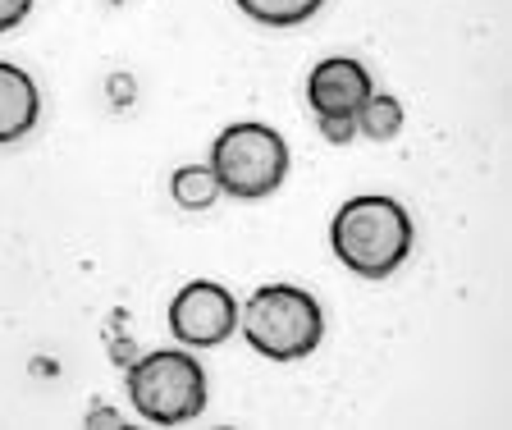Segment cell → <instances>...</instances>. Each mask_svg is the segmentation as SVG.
<instances>
[{"label": "cell", "mask_w": 512, "mask_h": 430, "mask_svg": "<svg viewBox=\"0 0 512 430\" xmlns=\"http://www.w3.org/2000/svg\"><path fill=\"white\" fill-rule=\"evenodd\" d=\"M412 215L398 197L362 193L334 211L330 220V248L352 275L362 280H389L412 252Z\"/></svg>", "instance_id": "1"}, {"label": "cell", "mask_w": 512, "mask_h": 430, "mask_svg": "<svg viewBox=\"0 0 512 430\" xmlns=\"http://www.w3.org/2000/svg\"><path fill=\"white\" fill-rule=\"evenodd\" d=\"M238 330L270 362H302L325 339V312L298 284H261L238 302Z\"/></svg>", "instance_id": "2"}, {"label": "cell", "mask_w": 512, "mask_h": 430, "mask_svg": "<svg viewBox=\"0 0 512 430\" xmlns=\"http://www.w3.org/2000/svg\"><path fill=\"white\" fill-rule=\"evenodd\" d=\"M206 366L183 348H156L128 366V403L151 426H183L206 412Z\"/></svg>", "instance_id": "3"}, {"label": "cell", "mask_w": 512, "mask_h": 430, "mask_svg": "<svg viewBox=\"0 0 512 430\" xmlns=\"http://www.w3.org/2000/svg\"><path fill=\"white\" fill-rule=\"evenodd\" d=\"M211 174L220 183V193L238 197V202H256L284 188L288 179V142L279 138L270 124H252L238 119L215 138L211 147Z\"/></svg>", "instance_id": "4"}, {"label": "cell", "mask_w": 512, "mask_h": 430, "mask_svg": "<svg viewBox=\"0 0 512 430\" xmlns=\"http://www.w3.org/2000/svg\"><path fill=\"white\" fill-rule=\"evenodd\" d=\"M238 330V298L215 280H192L170 302V334L183 348H215Z\"/></svg>", "instance_id": "5"}, {"label": "cell", "mask_w": 512, "mask_h": 430, "mask_svg": "<svg viewBox=\"0 0 512 430\" xmlns=\"http://www.w3.org/2000/svg\"><path fill=\"white\" fill-rule=\"evenodd\" d=\"M371 92H375L371 69H366L362 60H352V55L320 60L307 78V101L316 115H357Z\"/></svg>", "instance_id": "6"}, {"label": "cell", "mask_w": 512, "mask_h": 430, "mask_svg": "<svg viewBox=\"0 0 512 430\" xmlns=\"http://www.w3.org/2000/svg\"><path fill=\"white\" fill-rule=\"evenodd\" d=\"M42 119V92L32 83L28 69L0 60V147L28 138Z\"/></svg>", "instance_id": "7"}, {"label": "cell", "mask_w": 512, "mask_h": 430, "mask_svg": "<svg viewBox=\"0 0 512 430\" xmlns=\"http://www.w3.org/2000/svg\"><path fill=\"white\" fill-rule=\"evenodd\" d=\"M234 5L266 28H298V23L316 19L325 0H234Z\"/></svg>", "instance_id": "8"}, {"label": "cell", "mask_w": 512, "mask_h": 430, "mask_svg": "<svg viewBox=\"0 0 512 430\" xmlns=\"http://www.w3.org/2000/svg\"><path fill=\"white\" fill-rule=\"evenodd\" d=\"M170 197L183 206V211H206L220 197V183H215L211 165H179L170 179Z\"/></svg>", "instance_id": "9"}, {"label": "cell", "mask_w": 512, "mask_h": 430, "mask_svg": "<svg viewBox=\"0 0 512 430\" xmlns=\"http://www.w3.org/2000/svg\"><path fill=\"white\" fill-rule=\"evenodd\" d=\"M357 133L371 142H389L398 138V129H403V106H398V97H384V92H371V97L362 101V110H357Z\"/></svg>", "instance_id": "10"}, {"label": "cell", "mask_w": 512, "mask_h": 430, "mask_svg": "<svg viewBox=\"0 0 512 430\" xmlns=\"http://www.w3.org/2000/svg\"><path fill=\"white\" fill-rule=\"evenodd\" d=\"M316 119H320L325 142H334V147H348V142L357 138V119L352 115H316Z\"/></svg>", "instance_id": "11"}, {"label": "cell", "mask_w": 512, "mask_h": 430, "mask_svg": "<svg viewBox=\"0 0 512 430\" xmlns=\"http://www.w3.org/2000/svg\"><path fill=\"white\" fill-rule=\"evenodd\" d=\"M32 5H37V0H0V33H14L32 14Z\"/></svg>", "instance_id": "12"}, {"label": "cell", "mask_w": 512, "mask_h": 430, "mask_svg": "<svg viewBox=\"0 0 512 430\" xmlns=\"http://www.w3.org/2000/svg\"><path fill=\"white\" fill-rule=\"evenodd\" d=\"M87 426H119V417H115V412H92V417H87Z\"/></svg>", "instance_id": "13"}, {"label": "cell", "mask_w": 512, "mask_h": 430, "mask_svg": "<svg viewBox=\"0 0 512 430\" xmlns=\"http://www.w3.org/2000/svg\"><path fill=\"white\" fill-rule=\"evenodd\" d=\"M110 5H124V0H110Z\"/></svg>", "instance_id": "14"}]
</instances>
